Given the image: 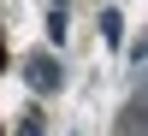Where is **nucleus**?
I'll list each match as a JSON object with an SVG mask.
<instances>
[{"label":"nucleus","mask_w":148,"mask_h":136,"mask_svg":"<svg viewBox=\"0 0 148 136\" xmlns=\"http://www.w3.org/2000/svg\"><path fill=\"white\" fill-rule=\"evenodd\" d=\"M24 83H30L36 95H53L59 83H65V71H59L53 53H30V59H24Z\"/></svg>","instance_id":"1"},{"label":"nucleus","mask_w":148,"mask_h":136,"mask_svg":"<svg viewBox=\"0 0 148 136\" xmlns=\"http://www.w3.org/2000/svg\"><path fill=\"white\" fill-rule=\"evenodd\" d=\"M18 136H42V118L30 113V118H24V124H18Z\"/></svg>","instance_id":"2"}]
</instances>
